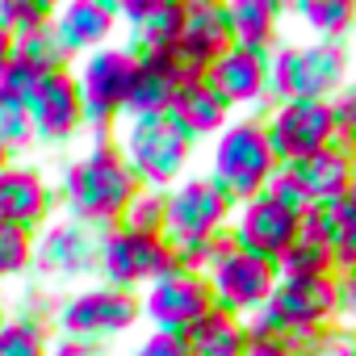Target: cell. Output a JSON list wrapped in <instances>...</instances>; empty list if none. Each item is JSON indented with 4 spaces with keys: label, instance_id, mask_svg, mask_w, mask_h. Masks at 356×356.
Masks as SVG:
<instances>
[{
    "label": "cell",
    "instance_id": "cell-18",
    "mask_svg": "<svg viewBox=\"0 0 356 356\" xmlns=\"http://www.w3.org/2000/svg\"><path fill=\"white\" fill-rule=\"evenodd\" d=\"M231 235H235V248H243V252H252V256L277 264V260L285 256V248L293 243V235H298V218L285 214L277 202H268V197L260 193V197L235 206Z\"/></svg>",
    "mask_w": 356,
    "mask_h": 356
},
{
    "label": "cell",
    "instance_id": "cell-43",
    "mask_svg": "<svg viewBox=\"0 0 356 356\" xmlns=\"http://www.w3.org/2000/svg\"><path fill=\"white\" fill-rule=\"evenodd\" d=\"M13 51H17V38H13V34H5V30H0V67H5V63L13 59Z\"/></svg>",
    "mask_w": 356,
    "mask_h": 356
},
{
    "label": "cell",
    "instance_id": "cell-25",
    "mask_svg": "<svg viewBox=\"0 0 356 356\" xmlns=\"http://www.w3.org/2000/svg\"><path fill=\"white\" fill-rule=\"evenodd\" d=\"M231 42L252 55H273L281 47V5L277 0H227Z\"/></svg>",
    "mask_w": 356,
    "mask_h": 356
},
{
    "label": "cell",
    "instance_id": "cell-9",
    "mask_svg": "<svg viewBox=\"0 0 356 356\" xmlns=\"http://www.w3.org/2000/svg\"><path fill=\"white\" fill-rule=\"evenodd\" d=\"M206 285H210V298L218 310L235 314V318H252L268 306L273 289H277V264L273 260H260L243 248H231L227 256H218L206 273Z\"/></svg>",
    "mask_w": 356,
    "mask_h": 356
},
{
    "label": "cell",
    "instance_id": "cell-13",
    "mask_svg": "<svg viewBox=\"0 0 356 356\" xmlns=\"http://www.w3.org/2000/svg\"><path fill=\"white\" fill-rule=\"evenodd\" d=\"M55 210H59V197H55V185L42 176V168L22 159L0 168V227L42 235L55 222Z\"/></svg>",
    "mask_w": 356,
    "mask_h": 356
},
{
    "label": "cell",
    "instance_id": "cell-32",
    "mask_svg": "<svg viewBox=\"0 0 356 356\" xmlns=\"http://www.w3.org/2000/svg\"><path fill=\"white\" fill-rule=\"evenodd\" d=\"M51 22H55L51 0H0V30L13 34V38H26Z\"/></svg>",
    "mask_w": 356,
    "mask_h": 356
},
{
    "label": "cell",
    "instance_id": "cell-36",
    "mask_svg": "<svg viewBox=\"0 0 356 356\" xmlns=\"http://www.w3.org/2000/svg\"><path fill=\"white\" fill-rule=\"evenodd\" d=\"M47 76L38 72V67H30L17 51H13V59L0 67V92L5 97H13V101H22V105H30L34 101V92H38V84H42Z\"/></svg>",
    "mask_w": 356,
    "mask_h": 356
},
{
    "label": "cell",
    "instance_id": "cell-10",
    "mask_svg": "<svg viewBox=\"0 0 356 356\" xmlns=\"http://www.w3.org/2000/svg\"><path fill=\"white\" fill-rule=\"evenodd\" d=\"M281 327L293 335H318L343 323V302H339V277H281L268 306H264Z\"/></svg>",
    "mask_w": 356,
    "mask_h": 356
},
{
    "label": "cell",
    "instance_id": "cell-29",
    "mask_svg": "<svg viewBox=\"0 0 356 356\" xmlns=\"http://www.w3.org/2000/svg\"><path fill=\"white\" fill-rule=\"evenodd\" d=\"M17 55H22L30 67H38L42 76H55V72H72V67H76V55H72L67 42L55 34V26H42V30L17 38Z\"/></svg>",
    "mask_w": 356,
    "mask_h": 356
},
{
    "label": "cell",
    "instance_id": "cell-17",
    "mask_svg": "<svg viewBox=\"0 0 356 356\" xmlns=\"http://www.w3.org/2000/svg\"><path fill=\"white\" fill-rule=\"evenodd\" d=\"M118 26L134 55L172 51L185 30V0H118Z\"/></svg>",
    "mask_w": 356,
    "mask_h": 356
},
{
    "label": "cell",
    "instance_id": "cell-30",
    "mask_svg": "<svg viewBox=\"0 0 356 356\" xmlns=\"http://www.w3.org/2000/svg\"><path fill=\"white\" fill-rule=\"evenodd\" d=\"M306 339L310 335H293L268 310H260V314L248 318V356H302Z\"/></svg>",
    "mask_w": 356,
    "mask_h": 356
},
{
    "label": "cell",
    "instance_id": "cell-24",
    "mask_svg": "<svg viewBox=\"0 0 356 356\" xmlns=\"http://www.w3.org/2000/svg\"><path fill=\"white\" fill-rule=\"evenodd\" d=\"M335 260H331V243H327V210L314 206L298 218V235L285 248V256L277 260V277H331Z\"/></svg>",
    "mask_w": 356,
    "mask_h": 356
},
{
    "label": "cell",
    "instance_id": "cell-41",
    "mask_svg": "<svg viewBox=\"0 0 356 356\" xmlns=\"http://www.w3.org/2000/svg\"><path fill=\"white\" fill-rule=\"evenodd\" d=\"M47 356H101V348L80 343V339H67V335H55L51 348H47Z\"/></svg>",
    "mask_w": 356,
    "mask_h": 356
},
{
    "label": "cell",
    "instance_id": "cell-8",
    "mask_svg": "<svg viewBox=\"0 0 356 356\" xmlns=\"http://www.w3.org/2000/svg\"><path fill=\"white\" fill-rule=\"evenodd\" d=\"M172 268H176V256H172L163 235H138L130 227L101 231V252H97V281L101 285L143 293L159 277H168Z\"/></svg>",
    "mask_w": 356,
    "mask_h": 356
},
{
    "label": "cell",
    "instance_id": "cell-22",
    "mask_svg": "<svg viewBox=\"0 0 356 356\" xmlns=\"http://www.w3.org/2000/svg\"><path fill=\"white\" fill-rule=\"evenodd\" d=\"M293 176H298V185L306 189L310 206H335L339 197L352 193L356 185V168H352V151L343 143H327L323 151L298 159V163H285Z\"/></svg>",
    "mask_w": 356,
    "mask_h": 356
},
{
    "label": "cell",
    "instance_id": "cell-40",
    "mask_svg": "<svg viewBox=\"0 0 356 356\" xmlns=\"http://www.w3.org/2000/svg\"><path fill=\"white\" fill-rule=\"evenodd\" d=\"M134 356H189L185 348V335H172V331H151L138 339Z\"/></svg>",
    "mask_w": 356,
    "mask_h": 356
},
{
    "label": "cell",
    "instance_id": "cell-12",
    "mask_svg": "<svg viewBox=\"0 0 356 356\" xmlns=\"http://www.w3.org/2000/svg\"><path fill=\"white\" fill-rule=\"evenodd\" d=\"M138 302H143V318L151 323V331H172V335H185L214 306L206 277L193 268H181V264L168 277H159L151 289H143Z\"/></svg>",
    "mask_w": 356,
    "mask_h": 356
},
{
    "label": "cell",
    "instance_id": "cell-23",
    "mask_svg": "<svg viewBox=\"0 0 356 356\" xmlns=\"http://www.w3.org/2000/svg\"><path fill=\"white\" fill-rule=\"evenodd\" d=\"M189 76L181 72L172 51H155V55H138V76L126 101V118H163L176 88H181Z\"/></svg>",
    "mask_w": 356,
    "mask_h": 356
},
{
    "label": "cell",
    "instance_id": "cell-5",
    "mask_svg": "<svg viewBox=\"0 0 356 356\" xmlns=\"http://www.w3.org/2000/svg\"><path fill=\"white\" fill-rule=\"evenodd\" d=\"M72 76H76L80 101H84L88 130L97 138L113 134V126L126 118V101H130V88H134V76H138V55L126 42H109L92 55H80Z\"/></svg>",
    "mask_w": 356,
    "mask_h": 356
},
{
    "label": "cell",
    "instance_id": "cell-35",
    "mask_svg": "<svg viewBox=\"0 0 356 356\" xmlns=\"http://www.w3.org/2000/svg\"><path fill=\"white\" fill-rule=\"evenodd\" d=\"M118 227H130L138 235H163V189H143L138 185V193L130 197Z\"/></svg>",
    "mask_w": 356,
    "mask_h": 356
},
{
    "label": "cell",
    "instance_id": "cell-15",
    "mask_svg": "<svg viewBox=\"0 0 356 356\" xmlns=\"http://www.w3.org/2000/svg\"><path fill=\"white\" fill-rule=\"evenodd\" d=\"M97 252H101V235L55 218L42 235H34V273L47 281H84L97 277Z\"/></svg>",
    "mask_w": 356,
    "mask_h": 356
},
{
    "label": "cell",
    "instance_id": "cell-37",
    "mask_svg": "<svg viewBox=\"0 0 356 356\" xmlns=\"http://www.w3.org/2000/svg\"><path fill=\"white\" fill-rule=\"evenodd\" d=\"M264 197H268V202H277V206H281L285 214H293V218H302L306 210H314V206H310V197H306V189L298 185V176H293L285 163L273 172V181L264 185Z\"/></svg>",
    "mask_w": 356,
    "mask_h": 356
},
{
    "label": "cell",
    "instance_id": "cell-44",
    "mask_svg": "<svg viewBox=\"0 0 356 356\" xmlns=\"http://www.w3.org/2000/svg\"><path fill=\"white\" fill-rule=\"evenodd\" d=\"M9 163H13V155H9L5 147H0V168H9Z\"/></svg>",
    "mask_w": 356,
    "mask_h": 356
},
{
    "label": "cell",
    "instance_id": "cell-26",
    "mask_svg": "<svg viewBox=\"0 0 356 356\" xmlns=\"http://www.w3.org/2000/svg\"><path fill=\"white\" fill-rule=\"evenodd\" d=\"M189 356H248V318H235L218 306H210L189 331H185Z\"/></svg>",
    "mask_w": 356,
    "mask_h": 356
},
{
    "label": "cell",
    "instance_id": "cell-33",
    "mask_svg": "<svg viewBox=\"0 0 356 356\" xmlns=\"http://www.w3.org/2000/svg\"><path fill=\"white\" fill-rule=\"evenodd\" d=\"M26 273H34V235L0 227V281H17Z\"/></svg>",
    "mask_w": 356,
    "mask_h": 356
},
{
    "label": "cell",
    "instance_id": "cell-38",
    "mask_svg": "<svg viewBox=\"0 0 356 356\" xmlns=\"http://www.w3.org/2000/svg\"><path fill=\"white\" fill-rule=\"evenodd\" d=\"M302 356H356V327L339 323L331 331H318L302 343Z\"/></svg>",
    "mask_w": 356,
    "mask_h": 356
},
{
    "label": "cell",
    "instance_id": "cell-46",
    "mask_svg": "<svg viewBox=\"0 0 356 356\" xmlns=\"http://www.w3.org/2000/svg\"><path fill=\"white\" fill-rule=\"evenodd\" d=\"M348 151H352V168H356V147H348ZM352 189H356V185H352Z\"/></svg>",
    "mask_w": 356,
    "mask_h": 356
},
{
    "label": "cell",
    "instance_id": "cell-28",
    "mask_svg": "<svg viewBox=\"0 0 356 356\" xmlns=\"http://www.w3.org/2000/svg\"><path fill=\"white\" fill-rule=\"evenodd\" d=\"M323 210H327V243H331L335 273H348L356 264V189Z\"/></svg>",
    "mask_w": 356,
    "mask_h": 356
},
{
    "label": "cell",
    "instance_id": "cell-19",
    "mask_svg": "<svg viewBox=\"0 0 356 356\" xmlns=\"http://www.w3.org/2000/svg\"><path fill=\"white\" fill-rule=\"evenodd\" d=\"M235 113L227 109V101L206 84V76H197V80H185L181 88H176V97H172V105H168V113H163V122L181 134L189 147H197V143H214L222 130H227V122H231Z\"/></svg>",
    "mask_w": 356,
    "mask_h": 356
},
{
    "label": "cell",
    "instance_id": "cell-20",
    "mask_svg": "<svg viewBox=\"0 0 356 356\" xmlns=\"http://www.w3.org/2000/svg\"><path fill=\"white\" fill-rule=\"evenodd\" d=\"M206 84L227 101V109H268V55H252L243 47H231L210 72Z\"/></svg>",
    "mask_w": 356,
    "mask_h": 356
},
{
    "label": "cell",
    "instance_id": "cell-11",
    "mask_svg": "<svg viewBox=\"0 0 356 356\" xmlns=\"http://www.w3.org/2000/svg\"><path fill=\"white\" fill-rule=\"evenodd\" d=\"M264 138L277 155V163H298L327 143H335V122L327 101H281L260 113Z\"/></svg>",
    "mask_w": 356,
    "mask_h": 356
},
{
    "label": "cell",
    "instance_id": "cell-31",
    "mask_svg": "<svg viewBox=\"0 0 356 356\" xmlns=\"http://www.w3.org/2000/svg\"><path fill=\"white\" fill-rule=\"evenodd\" d=\"M51 339H55V335H51L47 323L9 314L5 327H0V356H47Z\"/></svg>",
    "mask_w": 356,
    "mask_h": 356
},
{
    "label": "cell",
    "instance_id": "cell-27",
    "mask_svg": "<svg viewBox=\"0 0 356 356\" xmlns=\"http://www.w3.org/2000/svg\"><path fill=\"white\" fill-rule=\"evenodd\" d=\"M293 13L318 42H343L356 26V0H298Z\"/></svg>",
    "mask_w": 356,
    "mask_h": 356
},
{
    "label": "cell",
    "instance_id": "cell-3",
    "mask_svg": "<svg viewBox=\"0 0 356 356\" xmlns=\"http://www.w3.org/2000/svg\"><path fill=\"white\" fill-rule=\"evenodd\" d=\"M348 84L343 42H281L268 55V105L281 101H331Z\"/></svg>",
    "mask_w": 356,
    "mask_h": 356
},
{
    "label": "cell",
    "instance_id": "cell-34",
    "mask_svg": "<svg viewBox=\"0 0 356 356\" xmlns=\"http://www.w3.org/2000/svg\"><path fill=\"white\" fill-rule=\"evenodd\" d=\"M0 147H5L9 155L34 147V126H30V105L13 101L0 92Z\"/></svg>",
    "mask_w": 356,
    "mask_h": 356
},
{
    "label": "cell",
    "instance_id": "cell-1",
    "mask_svg": "<svg viewBox=\"0 0 356 356\" xmlns=\"http://www.w3.org/2000/svg\"><path fill=\"white\" fill-rule=\"evenodd\" d=\"M134 193H138V181L126 168V159H122V151H118V143L109 134L92 138V147L63 168L59 185H55L63 218L80 222V227H88L97 235L122 222Z\"/></svg>",
    "mask_w": 356,
    "mask_h": 356
},
{
    "label": "cell",
    "instance_id": "cell-16",
    "mask_svg": "<svg viewBox=\"0 0 356 356\" xmlns=\"http://www.w3.org/2000/svg\"><path fill=\"white\" fill-rule=\"evenodd\" d=\"M30 126H34V143H47V147L72 143L80 130H88L84 101H80L72 72H55L38 84V92L30 101Z\"/></svg>",
    "mask_w": 356,
    "mask_h": 356
},
{
    "label": "cell",
    "instance_id": "cell-21",
    "mask_svg": "<svg viewBox=\"0 0 356 356\" xmlns=\"http://www.w3.org/2000/svg\"><path fill=\"white\" fill-rule=\"evenodd\" d=\"M55 34L67 42L72 55H92L113 42L118 26V0H67L55 5Z\"/></svg>",
    "mask_w": 356,
    "mask_h": 356
},
{
    "label": "cell",
    "instance_id": "cell-14",
    "mask_svg": "<svg viewBox=\"0 0 356 356\" xmlns=\"http://www.w3.org/2000/svg\"><path fill=\"white\" fill-rule=\"evenodd\" d=\"M231 47L235 42H231V22H227V0H185V30L172 47L181 72L189 80H197Z\"/></svg>",
    "mask_w": 356,
    "mask_h": 356
},
{
    "label": "cell",
    "instance_id": "cell-7",
    "mask_svg": "<svg viewBox=\"0 0 356 356\" xmlns=\"http://www.w3.org/2000/svg\"><path fill=\"white\" fill-rule=\"evenodd\" d=\"M231 218H235V206L222 197V189L206 172H189L185 181H176L163 193V239L172 256L214 239L218 231H231Z\"/></svg>",
    "mask_w": 356,
    "mask_h": 356
},
{
    "label": "cell",
    "instance_id": "cell-42",
    "mask_svg": "<svg viewBox=\"0 0 356 356\" xmlns=\"http://www.w3.org/2000/svg\"><path fill=\"white\" fill-rule=\"evenodd\" d=\"M339 277V302H343V323L352 318L356 323V264L348 273H335Z\"/></svg>",
    "mask_w": 356,
    "mask_h": 356
},
{
    "label": "cell",
    "instance_id": "cell-45",
    "mask_svg": "<svg viewBox=\"0 0 356 356\" xmlns=\"http://www.w3.org/2000/svg\"><path fill=\"white\" fill-rule=\"evenodd\" d=\"M5 318H9V310H5V302H0V327H5Z\"/></svg>",
    "mask_w": 356,
    "mask_h": 356
},
{
    "label": "cell",
    "instance_id": "cell-2",
    "mask_svg": "<svg viewBox=\"0 0 356 356\" xmlns=\"http://www.w3.org/2000/svg\"><path fill=\"white\" fill-rule=\"evenodd\" d=\"M277 155L264 138V122L260 113H239L227 122V130L210 143V168L206 176L222 189V197L231 206H243L252 197L264 193V185L277 172Z\"/></svg>",
    "mask_w": 356,
    "mask_h": 356
},
{
    "label": "cell",
    "instance_id": "cell-39",
    "mask_svg": "<svg viewBox=\"0 0 356 356\" xmlns=\"http://www.w3.org/2000/svg\"><path fill=\"white\" fill-rule=\"evenodd\" d=\"M327 105H331V122H335V143L356 147V84H343Z\"/></svg>",
    "mask_w": 356,
    "mask_h": 356
},
{
    "label": "cell",
    "instance_id": "cell-4",
    "mask_svg": "<svg viewBox=\"0 0 356 356\" xmlns=\"http://www.w3.org/2000/svg\"><path fill=\"white\" fill-rule=\"evenodd\" d=\"M126 159V168L134 172V181L143 189H172L176 181L189 176L193 163V147L176 134L163 118H122L109 134Z\"/></svg>",
    "mask_w": 356,
    "mask_h": 356
},
{
    "label": "cell",
    "instance_id": "cell-6",
    "mask_svg": "<svg viewBox=\"0 0 356 356\" xmlns=\"http://www.w3.org/2000/svg\"><path fill=\"white\" fill-rule=\"evenodd\" d=\"M138 318H143L138 293H126V289H113V285L92 281V285L59 298L55 318H51V331L101 348L105 339H118V335L134 331Z\"/></svg>",
    "mask_w": 356,
    "mask_h": 356
}]
</instances>
